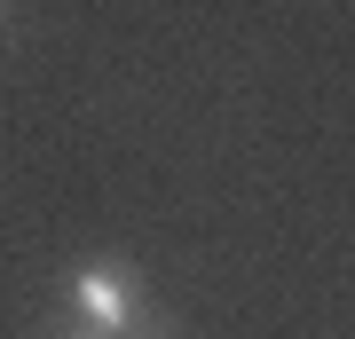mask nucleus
Wrapping results in <instances>:
<instances>
[{
  "mask_svg": "<svg viewBox=\"0 0 355 339\" xmlns=\"http://www.w3.org/2000/svg\"><path fill=\"white\" fill-rule=\"evenodd\" d=\"M71 300H79V315H87V331H95V339H119V331L142 315L135 284L119 277L111 261H103V268H79V277H71Z\"/></svg>",
  "mask_w": 355,
  "mask_h": 339,
  "instance_id": "nucleus-1",
  "label": "nucleus"
},
{
  "mask_svg": "<svg viewBox=\"0 0 355 339\" xmlns=\"http://www.w3.org/2000/svg\"><path fill=\"white\" fill-rule=\"evenodd\" d=\"M79 339H95V331H79Z\"/></svg>",
  "mask_w": 355,
  "mask_h": 339,
  "instance_id": "nucleus-2",
  "label": "nucleus"
}]
</instances>
